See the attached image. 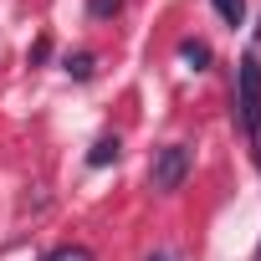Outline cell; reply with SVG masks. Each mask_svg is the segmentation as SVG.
Instances as JSON below:
<instances>
[{
    "label": "cell",
    "instance_id": "6",
    "mask_svg": "<svg viewBox=\"0 0 261 261\" xmlns=\"http://www.w3.org/2000/svg\"><path fill=\"white\" fill-rule=\"evenodd\" d=\"M92 67H97V57H92V51L67 57V77H77V82H87V77H92Z\"/></svg>",
    "mask_w": 261,
    "mask_h": 261
},
{
    "label": "cell",
    "instance_id": "8",
    "mask_svg": "<svg viewBox=\"0 0 261 261\" xmlns=\"http://www.w3.org/2000/svg\"><path fill=\"white\" fill-rule=\"evenodd\" d=\"M118 11H123V0H87V16L92 21H113Z\"/></svg>",
    "mask_w": 261,
    "mask_h": 261
},
{
    "label": "cell",
    "instance_id": "2",
    "mask_svg": "<svg viewBox=\"0 0 261 261\" xmlns=\"http://www.w3.org/2000/svg\"><path fill=\"white\" fill-rule=\"evenodd\" d=\"M185 174H190V144H169V149H159L154 164H149V185H154L159 195H174V190L185 185Z\"/></svg>",
    "mask_w": 261,
    "mask_h": 261
},
{
    "label": "cell",
    "instance_id": "10",
    "mask_svg": "<svg viewBox=\"0 0 261 261\" xmlns=\"http://www.w3.org/2000/svg\"><path fill=\"white\" fill-rule=\"evenodd\" d=\"M149 261H185V256H174V251H154Z\"/></svg>",
    "mask_w": 261,
    "mask_h": 261
},
{
    "label": "cell",
    "instance_id": "5",
    "mask_svg": "<svg viewBox=\"0 0 261 261\" xmlns=\"http://www.w3.org/2000/svg\"><path fill=\"white\" fill-rule=\"evenodd\" d=\"M210 6H215V16H220L225 26H241V21H246V0H210Z\"/></svg>",
    "mask_w": 261,
    "mask_h": 261
},
{
    "label": "cell",
    "instance_id": "4",
    "mask_svg": "<svg viewBox=\"0 0 261 261\" xmlns=\"http://www.w3.org/2000/svg\"><path fill=\"white\" fill-rule=\"evenodd\" d=\"M179 67L205 72V67H210V46H205V41H195V36H185V41H179Z\"/></svg>",
    "mask_w": 261,
    "mask_h": 261
},
{
    "label": "cell",
    "instance_id": "3",
    "mask_svg": "<svg viewBox=\"0 0 261 261\" xmlns=\"http://www.w3.org/2000/svg\"><path fill=\"white\" fill-rule=\"evenodd\" d=\"M118 154H123V144H118V134H102L92 149H87V164L92 169H108V164H118Z\"/></svg>",
    "mask_w": 261,
    "mask_h": 261
},
{
    "label": "cell",
    "instance_id": "9",
    "mask_svg": "<svg viewBox=\"0 0 261 261\" xmlns=\"http://www.w3.org/2000/svg\"><path fill=\"white\" fill-rule=\"evenodd\" d=\"M46 57H51V41H46V36H41V41H36V46H31V62H46Z\"/></svg>",
    "mask_w": 261,
    "mask_h": 261
},
{
    "label": "cell",
    "instance_id": "7",
    "mask_svg": "<svg viewBox=\"0 0 261 261\" xmlns=\"http://www.w3.org/2000/svg\"><path fill=\"white\" fill-rule=\"evenodd\" d=\"M41 261H92V251H87V246H57V251H46Z\"/></svg>",
    "mask_w": 261,
    "mask_h": 261
},
{
    "label": "cell",
    "instance_id": "11",
    "mask_svg": "<svg viewBox=\"0 0 261 261\" xmlns=\"http://www.w3.org/2000/svg\"><path fill=\"white\" fill-rule=\"evenodd\" d=\"M251 144H256V159H261V123H256V134H251Z\"/></svg>",
    "mask_w": 261,
    "mask_h": 261
},
{
    "label": "cell",
    "instance_id": "1",
    "mask_svg": "<svg viewBox=\"0 0 261 261\" xmlns=\"http://www.w3.org/2000/svg\"><path fill=\"white\" fill-rule=\"evenodd\" d=\"M256 123H261V62L241 57V67H236V128L256 134Z\"/></svg>",
    "mask_w": 261,
    "mask_h": 261
},
{
    "label": "cell",
    "instance_id": "12",
    "mask_svg": "<svg viewBox=\"0 0 261 261\" xmlns=\"http://www.w3.org/2000/svg\"><path fill=\"white\" fill-rule=\"evenodd\" d=\"M256 41H261V26H256Z\"/></svg>",
    "mask_w": 261,
    "mask_h": 261
},
{
    "label": "cell",
    "instance_id": "13",
    "mask_svg": "<svg viewBox=\"0 0 261 261\" xmlns=\"http://www.w3.org/2000/svg\"><path fill=\"white\" fill-rule=\"evenodd\" d=\"M256 261H261V246H256Z\"/></svg>",
    "mask_w": 261,
    "mask_h": 261
}]
</instances>
